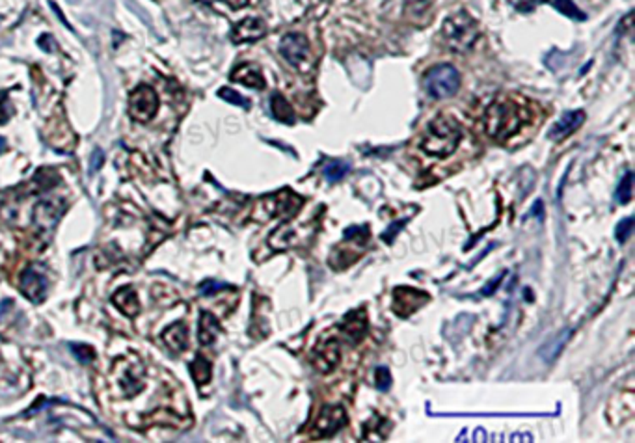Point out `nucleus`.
<instances>
[{"mask_svg":"<svg viewBox=\"0 0 635 443\" xmlns=\"http://www.w3.org/2000/svg\"><path fill=\"white\" fill-rule=\"evenodd\" d=\"M112 376L116 380V386L120 389V395L123 399L135 397L136 393H140L144 386H146V379H144V365L138 360L127 362V360H118L112 371Z\"/></svg>","mask_w":635,"mask_h":443,"instance_id":"obj_5","label":"nucleus"},{"mask_svg":"<svg viewBox=\"0 0 635 443\" xmlns=\"http://www.w3.org/2000/svg\"><path fill=\"white\" fill-rule=\"evenodd\" d=\"M62 217V207L58 201H41L36 209H34V222L39 229H53L56 226L58 218Z\"/></svg>","mask_w":635,"mask_h":443,"instance_id":"obj_17","label":"nucleus"},{"mask_svg":"<svg viewBox=\"0 0 635 443\" xmlns=\"http://www.w3.org/2000/svg\"><path fill=\"white\" fill-rule=\"evenodd\" d=\"M462 140V129L460 125L456 123L453 118L447 116H440V118L432 119L425 135L419 142V147L425 155L436 158H445L455 153V149L458 147Z\"/></svg>","mask_w":635,"mask_h":443,"instance_id":"obj_2","label":"nucleus"},{"mask_svg":"<svg viewBox=\"0 0 635 443\" xmlns=\"http://www.w3.org/2000/svg\"><path fill=\"white\" fill-rule=\"evenodd\" d=\"M391 373L388 367H376L375 373V384L378 391H388L391 388Z\"/></svg>","mask_w":635,"mask_h":443,"instance_id":"obj_28","label":"nucleus"},{"mask_svg":"<svg viewBox=\"0 0 635 443\" xmlns=\"http://www.w3.org/2000/svg\"><path fill=\"white\" fill-rule=\"evenodd\" d=\"M266 34L265 22L259 17H246L240 22H237L231 30V41L235 45L240 43H254Z\"/></svg>","mask_w":635,"mask_h":443,"instance_id":"obj_12","label":"nucleus"},{"mask_svg":"<svg viewBox=\"0 0 635 443\" xmlns=\"http://www.w3.org/2000/svg\"><path fill=\"white\" fill-rule=\"evenodd\" d=\"M280 55L294 67H302L310 55V43L304 34H285L280 41Z\"/></svg>","mask_w":635,"mask_h":443,"instance_id":"obj_11","label":"nucleus"},{"mask_svg":"<svg viewBox=\"0 0 635 443\" xmlns=\"http://www.w3.org/2000/svg\"><path fill=\"white\" fill-rule=\"evenodd\" d=\"M460 88V73L451 64H440L425 73V90L432 99L453 97Z\"/></svg>","mask_w":635,"mask_h":443,"instance_id":"obj_4","label":"nucleus"},{"mask_svg":"<svg viewBox=\"0 0 635 443\" xmlns=\"http://www.w3.org/2000/svg\"><path fill=\"white\" fill-rule=\"evenodd\" d=\"M112 302L127 317H136L140 313V304H138V297H136V291L132 287H121L120 291L112 297Z\"/></svg>","mask_w":635,"mask_h":443,"instance_id":"obj_19","label":"nucleus"},{"mask_svg":"<svg viewBox=\"0 0 635 443\" xmlns=\"http://www.w3.org/2000/svg\"><path fill=\"white\" fill-rule=\"evenodd\" d=\"M407 222H408V218H404V220H401V222H395V224H391L390 229H388V231H384V235H382V238H384V240H385V243H388V244H393V238H395V233L401 231V227L404 226V224H407Z\"/></svg>","mask_w":635,"mask_h":443,"instance_id":"obj_32","label":"nucleus"},{"mask_svg":"<svg viewBox=\"0 0 635 443\" xmlns=\"http://www.w3.org/2000/svg\"><path fill=\"white\" fill-rule=\"evenodd\" d=\"M271 112L272 116L280 121V123L293 125L296 121L293 112V107L287 103V99L283 97L282 93H274L271 97Z\"/></svg>","mask_w":635,"mask_h":443,"instance_id":"obj_22","label":"nucleus"},{"mask_svg":"<svg viewBox=\"0 0 635 443\" xmlns=\"http://www.w3.org/2000/svg\"><path fill=\"white\" fill-rule=\"evenodd\" d=\"M71 352L75 354L76 360L81 363H90L95 357V352H93L92 346L88 345H71Z\"/></svg>","mask_w":635,"mask_h":443,"instance_id":"obj_30","label":"nucleus"},{"mask_svg":"<svg viewBox=\"0 0 635 443\" xmlns=\"http://www.w3.org/2000/svg\"><path fill=\"white\" fill-rule=\"evenodd\" d=\"M218 97L224 99V101H228L231 104H237V107H243L245 110H248L252 107V103L246 97H243L240 93H237L231 88H220L218 90Z\"/></svg>","mask_w":635,"mask_h":443,"instance_id":"obj_27","label":"nucleus"},{"mask_svg":"<svg viewBox=\"0 0 635 443\" xmlns=\"http://www.w3.org/2000/svg\"><path fill=\"white\" fill-rule=\"evenodd\" d=\"M631 231H634V217H628L624 220L620 222L619 226H617V231H615V237L619 243H626L628 238H630Z\"/></svg>","mask_w":635,"mask_h":443,"instance_id":"obj_29","label":"nucleus"},{"mask_svg":"<svg viewBox=\"0 0 635 443\" xmlns=\"http://www.w3.org/2000/svg\"><path fill=\"white\" fill-rule=\"evenodd\" d=\"M268 217H294L300 207L304 205V200L299 194H294L289 189L282 190L274 196H266L263 200Z\"/></svg>","mask_w":635,"mask_h":443,"instance_id":"obj_10","label":"nucleus"},{"mask_svg":"<svg viewBox=\"0 0 635 443\" xmlns=\"http://www.w3.org/2000/svg\"><path fill=\"white\" fill-rule=\"evenodd\" d=\"M552 6H554L557 11H561L563 15L568 17V19H574V21H585L587 19L585 13H583L572 0H552Z\"/></svg>","mask_w":635,"mask_h":443,"instance_id":"obj_25","label":"nucleus"},{"mask_svg":"<svg viewBox=\"0 0 635 443\" xmlns=\"http://www.w3.org/2000/svg\"><path fill=\"white\" fill-rule=\"evenodd\" d=\"M339 330L350 343H360L364 339L367 334V315L364 309H356L353 313H348L339 325Z\"/></svg>","mask_w":635,"mask_h":443,"instance_id":"obj_15","label":"nucleus"},{"mask_svg":"<svg viewBox=\"0 0 635 443\" xmlns=\"http://www.w3.org/2000/svg\"><path fill=\"white\" fill-rule=\"evenodd\" d=\"M585 123V112L583 110H568L557 119V123L549 129L548 136L552 140L559 142L565 140L566 136H571L574 130H578L581 125Z\"/></svg>","mask_w":635,"mask_h":443,"instance_id":"obj_13","label":"nucleus"},{"mask_svg":"<svg viewBox=\"0 0 635 443\" xmlns=\"http://www.w3.org/2000/svg\"><path fill=\"white\" fill-rule=\"evenodd\" d=\"M529 121V114L512 99H498L484 114V130L490 138L505 142L516 136Z\"/></svg>","mask_w":635,"mask_h":443,"instance_id":"obj_1","label":"nucleus"},{"mask_svg":"<svg viewBox=\"0 0 635 443\" xmlns=\"http://www.w3.org/2000/svg\"><path fill=\"white\" fill-rule=\"evenodd\" d=\"M540 209H542V201H537V203H535V207H533V209H531V214H533V217L542 218V212H540Z\"/></svg>","mask_w":635,"mask_h":443,"instance_id":"obj_35","label":"nucleus"},{"mask_svg":"<svg viewBox=\"0 0 635 443\" xmlns=\"http://www.w3.org/2000/svg\"><path fill=\"white\" fill-rule=\"evenodd\" d=\"M163 341L166 343L170 350L174 352H183L189 345V330L183 322H174L172 326H168L163 334Z\"/></svg>","mask_w":635,"mask_h":443,"instance_id":"obj_20","label":"nucleus"},{"mask_svg":"<svg viewBox=\"0 0 635 443\" xmlns=\"http://www.w3.org/2000/svg\"><path fill=\"white\" fill-rule=\"evenodd\" d=\"M348 172H350V164L343 163V161H332L325 166V177L330 183H337V181L345 179Z\"/></svg>","mask_w":635,"mask_h":443,"instance_id":"obj_24","label":"nucleus"},{"mask_svg":"<svg viewBox=\"0 0 635 443\" xmlns=\"http://www.w3.org/2000/svg\"><path fill=\"white\" fill-rule=\"evenodd\" d=\"M347 411L343 406H325L315 423H313V436L315 438H332L334 434L339 432L347 425Z\"/></svg>","mask_w":635,"mask_h":443,"instance_id":"obj_8","label":"nucleus"},{"mask_svg":"<svg viewBox=\"0 0 635 443\" xmlns=\"http://www.w3.org/2000/svg\"><path fill=\"white\" fill-rule=\"evenodd\" d=\"M158 110V95L151 86L140 84L129 97L130 118L140 123H149Z\"/></svg>","mask_w":635,"mask_h":443,"instance_id":"obj_6","label":"nucleus"},{"mask_svg":"<svg viewBox=\"0 0 635 443\" xmlns=\"http://www.w3.org/2000/svg\"><path fill=\"white\" fill-rule=\"evenodd\" d=\"M631 189H634V172H626L624 179L620 181L617 190H615V200H617V203H620V205L630 203Z\"/></svg>","mask_w":635,"mask_h":443,"instance_id":"obj_26","label":"nucleus"},{"mask_svg":"<svg viewBox=\"0 0 635 443\" xmlns=\"http://www.w3.org/2000/svg\"><path fill=\"white\" fill-rule=\"evenodd\" d=\"M231 81L239 82L246 88H254V90H263L265 88V79L263 73L255 64L252 62H243L231 71Z\"/></svg>","mask_w":635,"mask_h":443,"instance_id":"obj_16","label":"nucleus"},{"mask_svg":"<svg viewBox=\"0 0 635 443\" xmlns=\"http://www.w3.org/2000/svg\"><path fill=\"white\" fill-rule=\"evenodd\" d=\"M211 373H212L211 362L203 356H196L194 362L191 363V374L196 384L200 386V388L201 386H205L207 382L211 380Z\"/></svg>","mask_w":635,"mask_h":443,"instance_id":"obj_23","label":"nucleus"},{"mask_svg":"<svg viewBox=\"0 0 635 443\" xmlns=\"http://www.w3.org/2000/svg\"><path fill=\"white\" fill-rule=\"evenodd\" d=\"M224 289H228V285H226V283H220V281H214V280H207L200 285V292L203 294V297H212V294H217V292L224 291Z\"/></svg>","mask_w":635,"mask_h":443,"instance_id":"obj_31","label":"nucleus"},{"mask_svg":"<svg viewBox=\"0 0 635 443\" xmlns=\"http://www.w3.org/2000/svg\"><path fill=\"white\" fill-rule=\"evenodd\" d=\"M47 287H49V281H47V268L43 265H39V263H34L27 268V271L21 274V280H19V289L25 297L34 304H41L47 297Z\"/></svg>","mask_w":635,"mask_h":443,"instance_id":"obj_7","label":"nucleus"},{"mask_svg":"<svg viewBox=\"0 0 635 443\" xmlns=\"http://www.w3.org/2000/svg\"><path fill=\"white\" fill-rule=\"evenodd\" d=\"M442 36L453 53H466L479 39L477 22L466 11L447 17L442 25Z\"/></svg>","mask_w":635,"mask_h":443,"instance_id":"obj_3","label":"nucleus"},{"mask_svg":"<svg viewBox=\"0 0 635 443\" xmlns=\"http://www.w3.org/2000/svg\"><path fill=\"white\" fill-rule=\"evenodd\" d=\"M503 278H505V272H501V274H498V276H496L494 280L490 281L489 285H486L483 289L484 297H490V294H494L496 289H498V285H501V280H503Z\"/></svg>","mask_w":635,"mask_h":443,"instance_id":"obj_34","label":"nucleus"},{"mask_svg":"<svg viewBox=\"0 0 635 443\" xmlns=\"http://www.w3.org/2000/svg\"><path fill=\"white\" fill-rule=\"evenodd\" d=\"M4 149H6V140L4 138H0V153L4 151Z\"/></svg>","mask_w":635,"mask_h":443,"instance_id":"obj_36","label":"nucleus"},{"mask_svg":"<svg viewBox=\"0 0 635 443\" xmlns=\"http://www.w3.org/2000/svg\"><path fill=\"white\" fill-rule=\"evenodd\" d=\"M427 302H429V294L419 289L402 285L393 291V313L399 315L401 319H408Z\"/></svg>","mask_w":635,"mask_h":443,"instance_id":"obj_9","label":"nucleus"},{"mask_svg":"<svg viewBox=\"0 0 635 443\" xmlns=\"http://www.w3.org/2000/svg\"><path fill=\"white\" fill-rule=\"evenodd\" d=\"M11 116H13V107H11V103L8 101V97H4L0 101V125L6 123Z\"/></svg>","mask_w":635,"mask_h":443,"instance_id":"obj_33","label":"nucleus"},{"mask_svg":"<svg viewBox=\"0 0 635 443\" xmlns=\"http://www.w3.org/2000/svg\"><path fill=\"white\" fill-rule=\"evenodd\" d=\"M339 362V345H337V341L330 339L319 345L311 354V363L315 365L317 371L320 373H330L334 371Z\"/></svg>","mask_w":635,"mask_h":443,"instance_id":"obj_14","label":"nucleus"},{"mask_svg":"<svg viewBox=\"0 0 635 443\" xmlns=\"http://www.w3.org/2000/svg\"><path fill=\"white\" fill-rule=\"evenodd\" d=\"M218 334H220V325L214 315L203 311L200 317V326H198V339L203 346L212 345L217 341Z\"/></svg>","mask_w":635,"mask_h":443,"instance_id":"obj_21","label":"nucleus"},{"mask_svg":"<svg viewBox=\"0 0 635 443\" xmlns=\"http://www.w3.org/2000/svg\"><path fill=\"white\" fill-rule=\"evenodd\" d=\"M572 337V330L571 328H565V330L557 332L554 337H549L542 346H540V350H538V357L542 360L544 363H552L557 360L565 345L571 341Z\"/></svg>","mask_w":635,"mask_h":443,"instance_id":"obj_18","label":"nucleus"}]
</instances>
